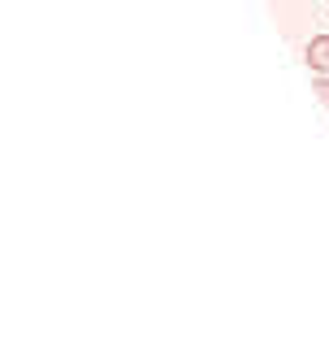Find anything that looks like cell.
<instances>
[{
    "mask_svg": "<svg viewBox=\"0 0 329 364\" xmlns=\"http://www.w3.org/2000/svg\"><path fill=\"white\" fill-rule=\"evenodd\" d=\"M308 65H312L316 74H329V35H316V39L308 43Z\"/></svg>",
    "mask_w": 329,
    "mask_h": 364,
    "instance_id": "cell-1",
    "label": "cell"
},
{
    "mask_svg": "<svg viewBox=\"0 0 329 364\" xmlns=\"http://www.w3.org/2000/svg\"><path fill=\"white\" fill-rule=\"evenodd\" d=\"M312 87H316V100L329 109V74H316V82H312Z\"/></svg>",
    "mask_w": 329,
    "mask_h": 364,
    "instance_id": "cell-2",
    "label": "cell"
}]
</instances>
